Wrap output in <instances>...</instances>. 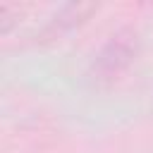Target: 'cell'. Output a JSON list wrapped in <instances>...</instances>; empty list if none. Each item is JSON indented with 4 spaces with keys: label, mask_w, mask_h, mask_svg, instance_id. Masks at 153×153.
I'll return each instance as SVG.
<instances>
[{
    "label": "cell",
    "mask_w": 153,
    "mask_h": 153,
    "mask_svg": "<svg viewBox=\"0 0 153 153\" xmlns=\"http://www.w3.org/2000/svg\"><path fill=\"white\" fill-rule=\"evenodd\" d=\"M136 50H139V38H136L134 29L115 31L103 43V48L96 53V57L91 62V76L96 81L115 79L117 74H122L131 65V60L136 57Z\"/></svg>",
    "instance_id": "obj_1"
},
{
    "label": "cell",
    "mask_w": 153,
    "mask_h": 153,
    "mask_svg": "<svg viewBox=\"0 0 153 153\" xmlns=\"http://www.w3.org/2000/svg\"><path fill=\"white\" fill-rule=\"evenodd\" d=\"M93 12H98V5L96 2H67L62 5L48 22L45 26L41 29V38H57L60 33L65 31H72L74 26L84 24Z\"/></svg>",
    "instance_id": "obj_2"
},
{
    "label": "cell",
    "mask_w": 153,
    "mask_h": 153,
    "mask_svg": "<svg viewBox=\"0 0 153 153\" xmlns=\"http://www.w3.org/2000/svg\"><path fill=\"white\" fill-rule=\"evenodd\" d=\"M19 7H14V5H0V33H10L12 31V26L19 22Z\"/></svg>",
    "instance_id": "obj_3"
}]
</instances>
